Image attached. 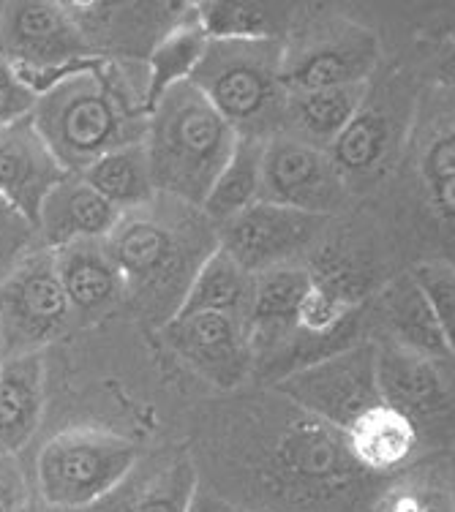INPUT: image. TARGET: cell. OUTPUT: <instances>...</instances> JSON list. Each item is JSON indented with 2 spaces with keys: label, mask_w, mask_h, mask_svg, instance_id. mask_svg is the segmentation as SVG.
<instances>
[{
  "label": "cell",
  "mask_w": 455,
  "mask_h": 512,
  "mask_svg": "<svg viewBox=\"0 0 455 512\" xmlns=\"http://www.w3.org/2000/svg\"><path fill=\"white\" fill-rule=\"evenodd\" d=\"M248 417L251 439H227L213 455L218 483L205 485L254 512H357L368 477L347 436L281 393Z\"/></svg>",
  "instance_id": "cell-1"
},
{
  "label": "cell",
  "mask_w": 455,
  "mask_h": 512,
  "mask_svg": "<svg viewBox=\"0 0 455 512\" xmlns=\"http://www.w3.org/2000/svg\"><path fill=\"white\" fill-rule=\"evenodd\" d=\"M148 118L145 85L134 69L104 58L58 79L33 109V123L69 175L112 150L145 142Z\"/></svg>",
  "instance_id": "cell-2"
},
{
  "label": "cell",
  "mask_w": 455,
  "mask_h": 512,
  "mask_svg": "<svg viewBox=\"0 0 455 512\" xmlns=\"http://www.w3.org/2000/svg\"><path fill=\"white\" fill-rule=\"evenodd\" d=\"M107 243L123 273L126 303L164 327L183 306L199 267L218 248V229L197 207L156 197L120 218Z\"/></svg>",
  "instance_id": "cell-3"
},
{
  "label": "cell",
  "mask_w": 455,
  "mask_h": 512,
  "mask_svg": "<svg viewBox=\"0 0 455 512\" xmlns=\"http://www.w3.org/2000/svg\"><path fill=\"white\" fill-rule=\"evenodd\" d=\"M238 139V131L191 82L169 90L150 109L145 134L156 194L202 210Z\"/></svg>",
  "instance_id": "cell-4"
},
{
  "label": "cell",
  "mask_w": 455,
  "mask_h": 512,
  "mask_svg": "<svg viewBox=\"0 0 455 512\" xmlns=\"http://www.w3.org/2000/svg\"><path fill=\"white\" fill-rule=\"evenodd\" d=\"M191 85L238 137L270 139L284 131V41H210Z\"/></svg>",
  "instance_id": "cell-5"
},
{
  "label": "cell",
  "mask_w": 455,
  "mask_h": 512,
  "mask_svg": "<svg viewBox=\"0 0 455 512\" xmlns=\"http://www.w3.org/2000/svg\"><path fill=\"white\" fill-rule=\"evenodd\" d=\"M139 463V447L107 428L74 425L44 442L33 461L36 499L85 512L115 491Z\"/></svg>",
  "instance_id": "cell-6"
},
{
  "label": "cell",
  "mask_w": 455,
  "mask_h": 512,
  "mask_svg": "<svg viewBox=\"0 0 455 512\" xmlns=\"http://www.w3.org/2000/svg\"><path fill=\"white\" fill-rule=\"evenodd\" d=\"M0 55L11 60L36 96L96 58L69 3L0 6Z\"/></svg>",
  "instance_id": "cell-7"
},
{
  "label": "cell",
  "mask_w": 455,
  "mask_h": 512,
  "mask_svg": "<svg viewBox=\"0 0 455 512\" xmlns=\"http://www.w3.org/2000/svg\"><path fill=\"white\" fill-rule=\"evenodd\" d=\"M379 63V41L349 20L325 17L306 28L292 25L284 39V82L289 93L347 88L371 82Z\"/></svg>",
  "instance_id": "cell-8"
},
{
  "label": "cell",
  "mask_w": 455,
  "mask_h": 512,
  "mask_svg": "<svg viewBox=\"0 0 455 512\" xmlns=\"http://www.w3.org/2000/svg\"><path fill=\"white\" fill-rule=\"evenodd\" d=\"M69 322V297L50 248H36L0 278V335L6 357L36 355Z\"/></svg>",
  "instance_id": "cell-9"
},
{
  "label": "cell",
  "mask_w": 455,
  "mask_h": 512,
  "mask_svg": "<svg viewBox=\"0 0 455 512\" xmlns=\"http://www.w3.org/2000/svg\"><path fill=\"white\" fill-rule=\"evenodd\" d=\"M273 390L347 434L363 414L382 404L376 344H357L347 352L325 357L273 384Z\"/></svg>",
  "instance_id": "cell-10"
},
{
  "label": "cell",
  "mask_w": 455,
  "mask_h": 512,
  "mask_svg": "<svg viewBox=\"0 0 455 512\" xmlns=\"http://www.w3.org/2000/svg\"><path fill=\"white\" fill-rule=\"evenodd\" d=\"M327 218L297 213L289 207L257 202L218 229V248L238 262L248 276H262L297 259L325 232Z\"/></svg>",
  "instance_id": "cell-11"
},
{
  "label": "cell",
  "mask_w": 455,
  "mask_h": 512,
  "mask_svg": "<svg viewBox=\"0 0 455 512\" xmlns=\"http://www.w3.org/2000/svg\"><path fill=\"white\" fill-rule=\"evenodd\" d=\"M347 191V183L338 175L327 150L306 145L289 134H276L265 142L262 202L327 218L344 205Z\"/></svg>",
  "instance_id": "cell-12"
},
{
  "label": "cell",
  "mask_w": 455,
  "mask_h": 512,
  "mask_svg": "<svg viewBox=\"0 0 455 512\" xmlns=\"http://www.w3.org/2000/svg\"><path fill=\"white\" fill-rule=\"evenodd\" d=\"M161 335L175 355L221 390H235L254 371L251 333L243 316L221 311L175 314Z\"/></svg>",
  "instance_id": "cell-13"
},
{
  "label": "cell",
  "mask_w": 455,
  "mask_h": 512,
  "mask_svg": "<svg viewBox=\"0 0 455 512\" xmlns=\"http://www.w3.org/2000/svg\"><path fill=\"white\" fill-rule=\"evenodd\" d=\"M96 58L137 63L153 52L169 30L186 17L188 6L178 3H69Z\"/></svg>",
  "instance_id": "cell-14"
},
{
  "label": "cell",
  "mask_w": 455,
  "mask_h": 512,
  "mask_svg": "<svg viewBox=\"0 0 455 512\" xmlns=\"http://www.w3.org/2000/svg\"><path fill=\"white\" fill-rule=\"evenodd\" d=\"M412 107L401 99V90L368 88L363 107L357 109L341 137L327 148V156L336 164L338 175L344 178L347 188L355 180L376 178L390 156L398 150V139L404 134V118Z\"/></svg>",
  "instance_id": "cell-15"
},
{
  "label": "cell",
  "mask_w": 455,
  "mask_h": 512,
  "mask_svg": "<svg viewBox=\"0 0 455 512\" xmlns=\"http://www.w3.org/2000/svg\"><path fill=\"white\" fill-rule=\"evenodd\" d=\"M197 461L183 450L139 458L123 483L85 512H191L197 496Z\"/></svg>",
  "instance_id": "cell-16"
},
{
  "label": "cell",
  "mask_w": 455,
  "mask_h": 512,
  "mask_svg": "<svg viewBox=\"0 0 455 512\" xmlns=\"http://www.w3.org/2000/svg\"><path fill=\"white\" fill-rule=\"evenodd\" d=\"M69 172L50 150L33 115L0 126V194L11 199L36 224L44 199Z\"/></svg>",
  "instance_id": "cell-17"
},
{
  "label": "cell",
  "mask_w": 455,
  "mask_h": 512,
  "mask_svg": "<svg viewBox=\"0 0 455 512\" xmlns=\"http://www.w3.org/2000/svg\"><path fill=\"white\" fill-rule=\"evenodd\" d=\"M60 284L69 297L71 316L77 322H96L112 308L126 303V284L107 240H85L74 246L58 248Z\"/></svg>",
  "instance_id": "cell-18"
},
{
  "label": "cell",
  "mask_w": 455,
  "mask_h": 512,
  "mask_svg": "<svg viewBox=\"0 0 455 512\" xmlns=\"http://www.w3.org/2000/svg\"><path fill=\"white\" fill-rule=\"evenodd\" d=\"M118 207H112L96 188H90L80 175H66L63 183L52 188L39 210L41 248H58L85 243V240H109L120 224Z\"/></svg>",
  "instance_id": "cell-19"
},
{
  "label": "cell",
  "mask_w": 455,
  "mask_h": 512,
  "mask_svg": "<svg viewBox=\"0 0 455 512\" xmlns=\"http://www.w3.org/2000/svg\"><path fill=\"white\" fill-rule=\"evenodd\" d=\"M376 379L382 401L412 420L439 412L447 404V387L436 360L393 341L376 344Z\"/></svg>",
  "instance_id": "cell-20"
},
{
  "label": "cell",
  "mask_w": 455,
  "mask_h": 512,
  "mask_svg": "<svg viewBox=\"0 0 455 512\" xmlns=\"http://www.w3.org/2000/svg\"><path fill=\"white\" fill-rule=\"evenodd\" d=\"M344 436L357 466L374 480L401 472L420 444L417 420L385 401L363 414Z\"/></svg>",
  "instance_id": "cell-21"
},
{
  "label": "cell",
  "mask_w": 455,
  "mask_h": 512,
  "mask_svg": "<svg viewBox=\"0 0 455 512\" xmlns=\"http://www.w3.org/2000/svg\"><path fill=\"white\" fill-rule=\"evenodd\" d=\"M44 352L6 357L0 368V453L17 455L36 436L44 414Z\"/></svg>",
  "instance_id": "cell-22"
},
{
  "label": "cell",
  "mask_w": 455,
  "mask_h": 512,
  "mask_svg": "<svg viewBox=\"0 0 455 512\" xmlns=\"http://www.w3.org/2000/svg\"><path fill=\"white\" fill-rule=\"evenodd\" d=\"M368 88H371V82L347 85V88L289 93L281 134H289L306 145L327 150L341 137V131L352 123L357 109L363 107Z\"/></svg>",
  "instance_id": "cell-23"
},
{
  "label": "cell",
  "mask_w": 455,
  "mask_h": 512,
  "mask_svg": "<svg viewBox=\"0 0 455 512\" xmlns=\"http://www.w3.org/2000/svg\"><path fill=\"white\" fill-rule=\"evenodd\" d=\"M379 314H382V322H385L393 344L406 346V349L431 357V360L450 357L445 335L439 330V322L428 306L423 289L412 276V270L396 276L382 289Z\"/></svg>",
  "instance_id": "cell-24"
},
{
  "label": "cell",
  "mask_w": 455,
  "mask_h": 512,
  "mask_svg": "<svg viewBox=\"0 0 455 512\" xmlns=\"http://www.w3.org/2000/svg\"><path fill=\"white\" fill-rule=\"evenodd\" d=\"M210 39L199 25L194 6H188L186 17L169 30L167 36L153 47L145 60V107L148 112L159 104L169 90L183 82H191L194 71L208 52Z\"/></svg>",
  "instance_id": "cell-25"
},
{
  "label": "cell",
  "mask_w": 455,
  "mask_h": 512,
  "mask_svg": "<svg viewBox=\"0 0 455 512\" xmlns=\"http://www.w3.org/2000/svg\"><path fill=\"white\" fill-rule=\"evenodd\" d=\"M210 41H284L300 14L289 3H194Z\"/></svg>",
  "instance_id": "cell-26"
},
{
  "label": "cell",
  "mask_w": 455,
  "mask_h": 512,
  "mask_svg": "<svg viewBox=\"0 0 455 512\" xmlns=\"http://www.w3.org/2000/svg\"><path fill=\"white\" fill-rule=\"evenodd\" d=\"M90 188H96L109 205L118 207L120 213H134L156 202V186L150 175V161L145 153V142L126 145L96 158L90 167L77 172Z\"/></svg>",
  "instance_id": "cell-27"
},
{
  "label": "cell",
  "mask_w": 455,
  "mask_h": 512,
  "mask_svg": "<svg viewBox=\"0 0 455 512\" xmlns=\"http://www.w3.org/2000/svg\"><path fill=\"white\" fill-rule=\"evenodd\" d=\"M268 139L240 137L238 148L227 161L224 172L218 175L202 213L216 229L229 224L232 218L246 213L248 207L262 202V158H265Z\"/></svg>",
  "instance_id": "cell-28"
},
{
  "label": "cell",
  "mask_w": 455,
  "mask_h": 512,
  "mask_svg": "<svg viewBox=\"0 0 455 512\" xmlns=\"http://www.w3.org/2000/svg\"><path fill=\"white\" fill-rule=\"evenodd\" d=\"M251 295H254V276H248L243 267H238V262H232L221 248H216L188 286V295L178 314L221 311V314L243 316L248 322Z\"/></svg>",
  "instance_id": "cell-29"
},
{
  "label": "cell",
  "mask_w": 455,
  "mask_h": 512,
  "mask_svg": "<svg viewBox=\"0 0 455 512\" xmlns=\"http://www.w3.org/2000/svg\"><path fill=\"white\" fill-rule=\"evenodd\" d=\"M368 512H455V488L439 466H417L379 488Z\"/></svg>",
  "instance_id": "cell-30"
},
{
  "label": "cell",
  "mask_w": 455,
  "mask_h": 512,
  "mask_svg": "<svg viewBox=\"0 0 455 512\" xmlns=\"http://www.w3.org/2000/svg\"><path fill=\"white\" fill-rule=\"evenodd\" d=\"M417 169L431 210L447 224H455V123L428 139Z\"/></svg>",
  "instance_id": "cell-31"
},
{
  "label": "cell",
  "mask_w": 455,
  "mask_h": 512,
  "mask_svg": "<svg viewBox=\"0 0 455 512\" xmlns=\"http://www.w3.org/2000/svg\"><path fill=\"white\" fill-rule=\"evenodd\" d=\"M412 276L423 289L428 306L434 311L439 330L445 335V344L450 357H455V265L434 259L420 262L412 270Z\"/></svg>",
  "instance_id": "cell-32"
},
{
  "label": "cell",
  "mask_w": 455,
  "mask_h": 512,
  "mask_svg": "<svg viewBox=\"0 0 455 512\" xmlns=\"http://www.w3.org/2000/svg\"><path fill=\"white\" fill-rule=\"evenodd\" d=\"M36 248H41L36 224L11 199L0 194V278Z\"/></svg>",
  "instance_id": "cell-33"
},
{
  "label": "cell",
  "mask_w": 455,
  "mask_h": 512,
  "mask_svg": "<svg viewBox=\"0 0 455 512\" xmlns=\"http://www.w3.org/2000/svg\"><path fill=\"white\" fill-rule=\"evenodd\" d=\"M36 101L39 96L25 85L20 71L11 66L9 58L0 55V126H9L33 115Z\"/></svg>",
  "instance_id": "cell-34"
},
{
  "label": "cell",
  "mask_w": 455,
  "mask_h": 512,
  "mask_svg": "<svg viewBox=\"0 0 455 512\" xmlns=\"http://www.w3.org/2000/svg\"><path fill=\"white\" fill-rule=\"evenodd\" d=\"M30 502V485L17 455L0 453V512H17Z\"/></svg>",
  "instance_id": "cell-35"
},
{
  "label": "cell",
  "mask_w": 455,
  "mask_h": 512,
  "mask_svg": "<svg viewBox=\"0 0 455 512\" xmlns=\"http://www.w3.org/2000/svg\"><path fill=\"white\" fill-rule=\"evenodd\" d=\"M191 512H254V510H246V507H240V504L229 502V499H224V496H218L216 491H210V488H205V485H199Z\"/></svg>",
  "instance_id": "cell-36"
},
{
  "label": "cell",
  "mask_w": 455,
  "mask_h": 512,
  "mask_svg": "<svg viewBox=\"0 0 455 512\" xmlns=\"http://www.w3.org/2000/svg\"><path fill=\"white\" fill-rule=\"evenodd\" d=\"M17 512H63V510H55V507L39 502V499H30V502L25 504L22 510H17Z\"/></svg>",
  "instance_id": "cell-37"
},
{
  "label": "cell",
  "mask_w": 455,
  "mask_h": 512,
  "mask_svg": "<svg viewBox=\"0 0 455 512\" xmlns=\"http://www.w3.org/2000/svg\"><path fill=\"white\" fill-rule=\"evenodd\" d=\"M6 363V346H3V335H0V368Z\"/></svg>",
  "instance_id": "cell-38"
}]
</instances>
